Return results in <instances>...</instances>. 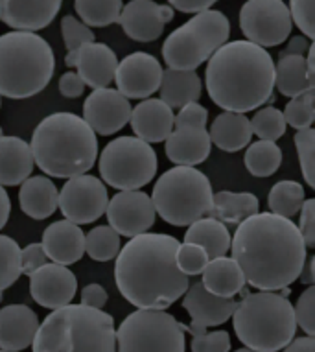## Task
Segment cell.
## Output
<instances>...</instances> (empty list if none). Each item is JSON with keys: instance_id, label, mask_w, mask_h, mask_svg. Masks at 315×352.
I'll list each match as a JSON object with an SVG mask.
<instances>
[{"instance_id": "obj_18", "label": "cell", "mask_w": 315, "mask_h": 352, "mask_svg": "<svg viewBox=\"0 0 315 352\" xmlns=\"http://www.w3.org/2000/svg\"><path fill=\"white\" fill-rule=\"evenodd\" d=\"M175 17L172 6L157 4L153 0H129L122 8L118 24L124 34L138 43H151L159 39L164 32V26Z\"/></svg>"}, {"instance_id": "obj_16", "label": "cell", "mask_w": 315, "mask_h": 352, "mask_svg": "<svg viewBox=\"0 0 315 352\" xmlns=\"http://www.w3.org/2000/svg\"><path fill=\"white\" fill-rule=\"evenodd\" d=\"M162 67L148 52H133L118 61L115 72L116 91L127 100H146L159 91Z\"/></svg>"}, {"instance_id": "obj_21", "label": "cell", "mask_w": 315, "mask_h": 352, "mask_svg": "<svg viewBox=\"0 0 315 352\" xmlns=\"http://www.w3.org/2000/svg\"><path fill=\"white\" fill-rule=\"evenodd\" d=\"M67 67H76L83 83L92 89L109 87L115 81L118 58L115 50L105 43H85L76 50H70L65 58Z\"/></svg>"}, {"instance_id": "obj_29", "label": "cell", "mask_w": 315, "mask_h": 352, "mask_svg": "<svg viewBox=\"0 0 315 352\" xmlns=\"http://www.w3.org/2000/svg\"><path fill=\"white\" fill-rule=\"evenodd\" d=\"M201 275H203V280H201L203 286L218 297L235 299V295L246 289V277L240 266L229 256L210 260Z\"/></svg>"}, {"instance_id": "obj_51", "label": "cell", "mask_w": 315, "mask_h": 352, "mask_svg": "<svg viewBox=\"0 0 315 352\" xmlns=\"http://www.w3.org/2000/svg\"><path fill=\"white\" fill-rule=\"evenodd\" d=\"M218 0H168V6L183 13H201L213 10Z\"/></svg>"}, {"instance_id": "obj_47", "label": "cell", "mask_w": 315, "mask_h": 352, "mask_svg": "<svg viewBox=\"0 0 315 352\" xmlns=\"http://www.w3.org/2000/svg\"><path fill=\"white\" fill-rule=\"evenodd\" d=\"M46 262H50L46 256L45 249L41 243H30L24 249H21V275H32L35 270L45 266Z\"/></svg>"}, {"instance_id": "obj_37", "label": "cell", "mask_w": 315, "mask_h": 352, "mask_svg": "<svg viewBox=\"0 0 315 352\" xmlns=\"http://www.w3.org/2000/svg\"><path fill=\"white\" fill-rule=\"evenodd\" d=\"M120 249V234L109 226H98L89 234H85V253L96 262L115 260Z\"/></svg>"}, {"instance_id": "obj_35", "label": "cell", "mask_w": 315, "mask_h": 352, "mask_svg": "<svg viewBox=\"0 0 315 352\" xmlns=\"http://www.w3.org/2000/svg\"><path fill=\"white\" fill-rule=\"evenodd\" d=\"M246 168L254 177H270L281 168L282 151L271 140L252 142L246 151Z\"/></svg>"}, {"instance_id": "obj_57", "label": "cell", "mask_w": 315, "mask_h": 352, "mask_svg": "<svg viewBox=\"0 0 315 352\" xmlns=\"http://www.w3.org/2000/svg\"><path fill=\"white\" fill-rule=\"evenodd\" d=\"M0 135H2V127H0Z\"/></svg>"}, {"instance_id": "obj_41", "label": "cell", "mask_w": 315, "mask_h": 352, "mask_svg": "<svg viewBox=\"0 0 315 352\" xmlns=\"http://www.w3.org/2000/svg\"><path fill=\"white\" fill-rule=\"evenodd\" d=\"M295 148H297L298 162L303 170L304 181L308 186L315 188V129L306 127L295 133Z\"/></svg>"}, {"instance_id": "obj_42", "label": "cell", "mask_w": 315, "mask_h": 352, "mask_svg": "<svg viewBox=\"0 0 315 352\" xmlns=\"http://www.w3.org/2000/svg\"><path fill=\"white\" fill-rule=\"evenodd\" d=\"M210 262L208 254L205 253V249L195 245V243H181L177 249V266L179 270L186 275H201L206 264Z\"/></svg>"}, {"instance_id": "obj_26", "label": "cell", "mask_w": 315, "mask_h": 352, "mask_svg": "<svg viewBox=\"0 0 315 352\" xmlns=\"http://www.w3.org/2000/svg\"><path fill=\"white\" fill-rule=\"evenodd\" d=\"M34 155L26 140L0 135V185L19 186L34 172Z\"/></svg>"}, {"instance_id": "obj_24", "label": "cell", "mask_w": 315, "mask_h": 352, "mask_svg": "<svg viewBox=\"0 0 315 352\" xmlns=\"http://www.w3.org/2000/svg\"><path fill=\"white\" fill-rule=\"evenodd\" d=\"M41 245L48 260L61 266H70L80 262L85 254V232L69 219H59L46 227Z\"/></svg>"}, {"instance_id": "obj_28", "label": "cell", "mask_w": 315, "mask_h": 352, "mask_svg": "<svg viewBox=\"0 0 315 352\" xmlns=\"http://www.w3.org/2000/svg\"><path fill=\"white\" fill-rule=\"evenodd\" d=\"M208 137L216 148L235 153L251 142V122L241 113L224 111L221 115L214 118L213 126L208 129Z\"/></svg>"}, {"instance_id": "obj_46", "label": "cell", "mask_w": 315, "mask_h": 352, "mask_svg": "<svg viewBox=\"0 0 315 352\" xmlns=\"http://www.w3.org/2000/svg\"><path fill=\"white\" fill-rule=\"evenodd\" d=\"M192 352H229L230 336L225 330H213V332H199L192 334L190 343Z\"/></svg>"}, {"instance_id": "obj_56", "label": "cell", "mask_w": 315, "mask_h": 352, "mask_svg": "<svg viewBox=\"0 0 315 352\" xmlns=\"http://www.w3.org/2000/svg\"><path fill=\"white\" fill-rule=\"evenodd\" d=\"M235 352H257V351H252V349H247V346H243V349H238V351Z\"/></svg>"}, {"instance_id": "obj_31", "label": "cell", "mask_w": 315, "mask_h": 352, "mask_svg": "<svg viewBox=\"0 0 315 352\" xmlns=\"http://www.w3.org/2000/svg\"><path fill=\"white\" fill-rule=\"evenodd\" d=\"M260 210V201L251 192L221 190L213 196V207L208 218H214L225 226H240L243 219Z\"/></svg>"}, {"instance_id": "obj_53", "label": "cell", "mask_w": 315, "mask_h": 352, "mask_svg": "<svg viewBox=\"0 0 315 352\" xmlns=\"http://www.w3.org/2000/svg\"><path fill=\"white\" fill-rule=\"evenodd\" d=\"M282 352H315V340L314 336H303V338H293L287 343Z\"/></svg>"}, {"instance_id": "obj_5", "label": "cell", "mask_w": 315, "mask_h": 352, "mask_svg": "<svg viewBox=\"0 0 315 352\" xmlns=\"http://www.w3.org/2000/svg\"><path fill=\"white\" fill-rule=\"evenodd\" d=\"M34 352H116L113 316L83 305L54 310L39 323L32 341Z\"/></svg>"}, {"instance_id": "obj_40", "label": "cell", "mask_w": 315, "mask_h": 352, "mask_svg": "<svg viewBox=\"0 0 315 352\" xmlns=\"http://www.w3.org/2000/svg\"><path fill=\"white\" fill-rule=\"evenodd\" d=\"M282 115L287 126H292L297 131L312 127L315 120V89H308L306 93L290 98Z\"/></svg>"}, {"instance_id": "obj_13", "label": "cell", "mask_w": 315, "mask_h": 352, "mask_svg": "<svg viewBox=\"0 0 315 352\" xmlns=\"http://www.w3.org/2000/svg\"><path fill=\"white\" fill-rule=\"evenodd\" d=\"M240 28L247 41L270 48L290 37L293 23L284 0H247L240 10Z\"/></svg>"}, {"instance_id": "obj_20", "label": "cell", "mask_w": 315, "mask_h": 352, "mask_svg": "<svg viewBox=\"0 0 315 352\" xmlns=\"http://www.w3.org/2000/svg\"><path fill=\"white\" fill-rule=\"evenodd\" d=\"M183 308L192 319V323L183 327V330H188L190 334H199L206 329H214L229 321L235 312L236 300L210 294L199 280L184 292Z\"/></svg>"}, {"instance_id": "obj_38", "label": "cell", "mask_w": 315, "mask_h": 352, "mask_svg": "<svg viewBox=\"0 0 315 352\" xmlns=\"http://www.w3.org/2000/svg\"><path fill=\"white\" fill-rule=\"evenodd\" d=\"M21 277V248L13 238L0 234V294Z\"/></svg>"}, {"instance_id": "obj_43", "label": "cell", "mask_w": 315, "mask_h": 352, "mask_svg": "<svg viewBox=\"0 0 315 352\" xmlns=\"http://www.w3.org/2000/svg\"><path fill=\"white\" fill-rule=\"evenodd\" d=\"M61 34H63L65 45L70 50L80 48L85 43H92L94 41V32H92L87 24L74 17V15H65L61 19Z\"/></svg>"}, {"instance_id": "obj_23", "label": "cell", "mask_w": 315, "mask_h": 352, "mask_svg": "<svg viewBox=\"0 0 315 352\" xmlns=\"http://www.w3.org/2000/svg\"><path fill=\"white\" fill-rule=\"evenodd\" d=\"M173 118V109L161 98H146L131 109L129 124L137 139L148 144H157L170 137Z\"/></svg>"}, {"instance_id": "obj_15", "label": "cell", "mask_w": 315, "mask_h": 352, "mask_svg": "<svg viewBox=\"0 0 315 352\" xmlns=\"http://www.w3.org/2000/svg\"><path fill=\"white\" fill-rule=\"evenodd\" d=\"M105 214L111 229L126 238L148 232L157 218L151 197L140 190H120L115 194L107 203Z\"/></svg>"}, {"instance_id": "obj_49", "label": "cell", "mask_w": 315, "mask_h": 352, "mask_svg": "<svg viewBox=\"0 0 315 352\" xmlns=\"http://www.w3.org/2000/svg\"><path fill=\"white\" fill-rule=\"evenodd\" d=\"M109 295L105 292L102 284H87L85 288L81 289V302L80 305L89 306V308H96V310H103L107 305Z\"/></svg>"}, {"instance_id": "obj_22", "label": "cell", "mask_w": 315, "mask_h": 352, "mask_svg": "<svg viewBox=\"0 0 315 352\" xmlns=\"http://www.w3.org/2000/svg\"><path fill=\"white\" fill-rule=\"evenodd\" d=\"M63 0H0V21L19 32H37L56 19Z\"/></svg>"}, {"instance_id": "obj_52", "label": "cell", "mask_w": 315, "mask_h": 352, "mask_svg": "<svg viewBox=\"0 0 315 352\" xmlns=\"http://www.w3.org/2000/svg\"><path fill=\"white\" fill-rule=\"evenodd\" d=\"M309 45H312V41H309L308 37H304V35H295V37L290 39L287 47L282 50L281 56H290V54H295V56H306Z\"/></svg>"}, {"instance_id": "obj_27", "label": "cell", "mask_w": 315, "mask_h": 352, "mask_svg": "<svg viewBox=\"0 0 315 352\" xmlns=\"http://www.w3.org/2000/svg\"><path fill=\"white\" fill-rule=\"evenodd\" d=\"M59 190L56 183L45 175H30L21 183L19 203L21 210L34 219H46L58 210Z\"/></svg>"}, {"instance_id": "obj_4", "label": "cell", "mask_w": 315, "mask_h": 352, "mask_svg": "<svg viewBox=\"0 0 315 352\" xmlns=\"http://www.w3.org/2000/svg\"><path fill=\"white\" fill-rule=\"evenodd\" d=\"M32 155L50 177L83 175L98 159V139L89 124L74 113H54L39 122L32 135Z\"/></svg>"}, {"instance_id": "obj_48", "label": "cell", "mask_w": 315, "mask_h": 352, "mask_svg": "<svg viewBox=\"0 0 315 352\" xmlns=\"http://www.w3.org/2000/svg\"><path fill=\"white\" fill-rule=\"evenodd\" d=\"M301 236H303L306 248H315V199H304L301 207Z\"/></svg>"}, {"instance_id": "obj_54", "label": "cell", "mask_w": 315, "mask_h": 352, "mask_svg": "<svg viewBox=\"0 0 315 352\" xmlns=\"http://www.w3.org/2000/svg\"><path fill=\"white\" fill-rule=\"evenodd\" d=\"M10 214H12V199L8 196L6 186L0 185V231L6 227Z\"/></svg>"}, {"instance_id": "obj_14", "label": "cell", "mask_w": 315, "mask_h": 352, "mask_svg": "<svg viewBox=\"0 0 315 352\" xmlns=\"http://www.w3.org/2000/svg\"><path fill=\"white\" fill-rule=\"evenodd\" d=\"M109 203V194L102 181L83 173L67 179L59 190L58 208L63 212L65 219L76 226H87L98 221L105 214Z\"/></svg>"}, {"instance_id": "obj_12", "label": "cell", "mask_w": 315, "mask_h": 352, "mask_svg": "<svg viewBox=\"0 0 315 352\" xmlns=\"http://www.w3.org/2000/svg\"><path fill=\"white\" fill-rule=\"evenodd\" d=\"M208 111L197 102L184 105L173 118V129L164 142L166 157L177 166H197L210 155V137L206 129Z\"/></svg>"}, {"instance_id": "obj_50", "label": "cell", "mask_w": 315, "mask_h": 352, "mask_svg": "<svg viewBox=\"0 0 315 352\" xmlns=\"http://www.w3.org/2000/svg\"><path fill=\"white\" fill-rule=\"evenodd\" d=\"M59 93L63 94L65 98H80L81 94L85 93V83L76 72H65L59 78Z\"/></svg>"}, {"instance_id": "obj_8", "label": "cell", "mask_w": 315, "mask_h": 352, "mask_svg": "<svg viewBox=\"0 0 315 352\" xmlns=\"http://www.w3.org/2000/svg\"><path fill=\"white\" fill-rule=\"evenodd\" d=\"M213 196V185L205 173L195 166H175L157 179L151 203L166 223L188 227L208 214Z\"/></svg>"}, {"instance_id": "obj_6", "label": "cell", "mask_w": 315, "mask_h": 352, "mask_svg": "<svg viewBox=\"0 0 315 352\" xmlns=\"http://www.w3.org/2000/svg\"><path fill=\"white\" fill-rule=\"evenodd\" d=\"M56 58L48 41L35 32L0 35V96L32 98L52 81Z\"/></svg>"}, {"instance_id": "obj_39", "label": "cell", "mask_w": 315, "mask_h": 352, "mask_svg": "<svg viewBox=\"0 0 315 352\" xmlns=\"http://www.w3.org/2000/svg\"><path fill=\"white\" fill-rule=\"evenodd\" d=\"M251 122V131L252 135H257L260 140H271V142H276V140L284 137L286 133V120H284V115H282L281 109L276 107H264L254 113L252 118H249Z\"/></svg>"}, {"instance_id": "obj_1", "label": "cell", "mask_w": 315, "mask_h": 352, "mask_svg": "<svg viewBox=\"0 0 315 352\" xmlns=\"http://www.w3.org/2000/svg\"><path fill=\"white\" fill-rule=\"evenodd\" d=\"M230 251L246 283L258 292L292 286L308 256L298 227L273 212H257L243 219L230 240Z\"/></svg>"}, {"instance_id": "obj_59", "label": "cell", "mask_w": 315, "mask_h": 352, "mask_svg": "<svg viewBox=\"0 0 315 352\" xmlns=\"http://www.w3.org/2000/svg\"><path fill=\"white\" fill-rule=\"evenodd\" d=\"M0 352H6V351H0Z\"/></svg>"}, {"instance_id": "obj_34", "label": "cell", "mask_w": 315, "mask_h": 352, "mask_svg": "<svg viewBox=\"0 0 315 352\" xmlns=\"http://www.w3.org/2000/svg\"><path fill=\"white\" fill-rule=\"evenodd\" d=\"M122 8V0H74L76 13L89 28H105L118 23Z\"/></svg>"}, {"instance_id": "obj_55", "label": "cell", "mask_w": 315, "mask_h": 352, "mask_svg": "<svg viewBox=\"0 0 315 352\" xmlns=\"http://www.w3.org/2000/svg\"><path fill=\"white\" fill-rule=\"evenodd\" d=\"M298 278H301V283L308 284V286H312V284L315 283V256H312V254H308V256H306Z\"/></svg>"}, {"instance_id": "obj_10", "label": "cell", "mask_w": 315, "mask_h": 352, "mask_svg": "<svg viewBox=\"0 0 315 352\" xmlns=\"http://www.w3.org/2000/svg\"><path fill=\"white\" fill-rule=\"evenodd\" d=\"M183 324L166 310L129 314L116 329V352H184Z\"/></svg>"}, {"instance_id": "obj_19", "label": "cell", "mask_w": 315, "mask_h": 352, "mask_svg": "<svg viewBox=\"0 0 315 352\" xmlns=\"http://www.w3.org/2000/svg\"><path fill=\"white\" fill-rule=\"evenodd\" d=\"M78 292L76 275L67 266L46 262L45 266L30 275V294L32 299L43 308L58 310L70 305Z\"/></svg>"}, {"instance_id": "obj_11", "label": "cell", "mask_w": 315, "mask_h": 352, "mask_svg": "<svg viewBox=\"0 0 315 352\" xmlns=\"http://www.w3.org/2000/svg\"><path fill=\"white\" fill-rule=\"evenodd\" d=\"M159 159L153 146L137 137H118L100 155V175L116 190H138L153 181Z\"/></svg>"}, {"instance_id": "obj_32", "label": "cell", "mask_w": 315, "mask_h": 352, "mask_svg": "<svg viewBox=\"0 0 315 352\" xmlns=\"http://www.w3.org/2000/svg\"><path fill=\"white\" fill-rule=\"evenodd\" d=\"M230 240L232 236L227 226L214 218L195 219L184 234V243H195L203 248L210 260L227 256V251H230Z\"/></svg>"}, {"instance_id": "obj_9", "label": "cell", "mask_w": 315, "mask_h": 352, "mask_svg": "<svg viewBox=\"0 0 315 352\" xmlns=\"http://www.w3.org/2000/svg\"><path fill=\"white\" fill-rule=\"evenodd\" d=\"M229 35L230 23L224 12L206 10L195 13L162 43V59L168 69L195 70L229 41Z\"/></svg>"}, {"instance_id": "obj_58", "label": "cell", "mask_w": 315, "mask_h": 352, "mask_svg": "<svg viewBox=\"0 0 315 352\" xmlns=\"http://www.w3.org/2000/svg\"><path fill=\"white\" fill-rule=\"evenodd\" d=\"M0 104H2V96H0Z\"/></svg>"}, {"instance_id": "obj_17", "label": "cell", "mask_w": 315, "mask_h": 352, "mask_svg": "<svg viewBox=\"0 0 315 352\" xmlns=\"http://www.w3.org/2000/svg\"><path fill=\"white\" fill-rule=\"evenodd\" d=\"M129 100L116 89H94L83 104V120L96 135L109 137L124 129L131 116Z\"/></svg>"}, {"instance_id": "obj_33", "label": "cell", "mask_w": 315, "mask_h": 352, "mask_svg": "<svg viewBox=\"0 0 315 352\" xmlns=\"http://www.w3.org/2000/svg\"><path fill=\"white\" fill-rule=\"evenodd\" d=\"M275 87L282 96L287 98L306 93L308 89H315V78L308 74L304 56H279L275 65Z\"/></svg>"}, {"instance_id": "obj_25", "label": "cell", "mask_w": 315, "mask_h": 352, "mask_svg": "<svg viewBox=\"0 0 315 352\" xmlns=\"http://www.w3.org/2000/svg\"><path fill=\"white\" fill-rule=\"evenodd\" d=\"M39 329L37 314L26 305H8L0 308V351L21 352L32 346Z\"/></svg>"}, {"instance_id": "obj_2", "label": "cell", "mask_w": 315, "mask_h": 352, "mask_svg": "<svg viewBox=\"0 0 315 352\" xmlns=\"http://www.w3.org/2000/svg\"><path fill=\"white\" fill-rule=\"evenodd\" d=\"M175 236L144 232L116 254L115 280L127 302L140 310H166L188 289V277L177 266Z\"/></svg>"}, {"instance_id": "obj_45", "label": "cell", "mask_w": 315, "mask_h": 352, "mask_svg": "<svg viewBox=\"0 0 315 352\" xmlns=\"http://www.w3.org/2000/svg\"><path fill=\"white\" fill-rule=\"evenodd\" d=\"M297 327L306 332V336L315 334V286H309L298 297L297 305L293 306Z\"/></svg>"}, {"instance_id": "obj_44", "label": "cell", "mask_w": 315, "mask_h": 352, "mask_svg": "<svg viewBox=\"0 0 315 352\" xmlns=\"http://www.w3.org/2000/svg\"><path fill=\"white\" fill-rule=\"evenodd\" d=\"M290 15L292 23L297 24V28L303 32L304 37L309 41L315 37V10L314 0H290Z\"/></svg>"}, {"instance_id": "obj_7", "label": "cell", "mask_w": 315, "mask_h": 352, "mask_svg": "<svg viewBox=\"0 0 315 352\" xmlns=\"http://www.w3.org/2000/svg\"><path fill=\"white\" fill-rule=\"evenodd\" d=\"M230 318L238 340L257 352L282 351L297 332L293 305L276 292L246 294Z\"/></svg>"}, {"instance_id": "obj_3", "label": "cell", "mask_w": 315, "mask_h": 352, "mask_svg": "<svg viewBox=\"0 0 315 352\" xmlns=\"http://www.w3.org/2000/svg\"><path fill=\"white\" fill-rule=\"evenodd\" d=\"M205 85L218 107L243 115L273 96L275 63L265 48L251 41H227L206 61Z\"/></svg>"}, {"instance_id": "obj_30", "label": "cell", "mask_w": 315, "mask_h": 352, "mask_svg": "<svg viewBox=\"0 0 315 352\" xmlns=\"http://www.w3.org/2000/svg\"><path fill=\"white\" fill-rule=\"evenodd\" d=\"M201 80L195 70H162L161 100L172 109H181L201 98Z\"/></svg>"}, {"instance_id": "obj_36", "label": "cell", "mask_w": 315, "mask_h": 352, "mask_svg": "<svg viewBox=\"0 0 315 352\" xmlns=\"http://www.w3.org/2000/svg\"><path fill=\"white\" fill-rule=\"evenodd\" d=\"M304 203V188L297 181H279L268 196L270 212L292 219L301 212Z\"/></svg>"}]
</instances>
